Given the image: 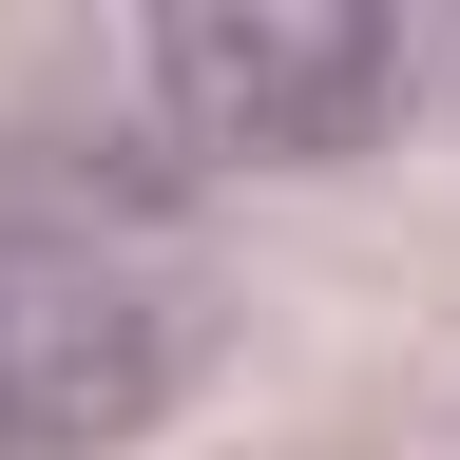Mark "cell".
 Instances as JSON below:
<instances>
[{"instance_id": "6da1fadb", "label": "cell", "mask_w": 460, "mask_h": 460, "mask_svg": "<svg viewBox=\"0 0 460 460\" xmlns=\"http://www.w3.org/2000/svg\"><path fill=\"white\" fill-rule=\"evenodd\" d=\"M211 365L192 230L115 172H0V460H115Z\"/></svg>"}, {"instance_id": "7a4b0ae2", "label": "cell", "mask_w": 460, "mask_h": 460, "mask_svg": "<svg viewBox=\"0 0 460 460\" xmlns=\"http://www.w3.org/2000/svg\"><path fill=\"white\" fill-rule=\"evenodd\" d=\"M135 77L172 154L307 172V154L460 115V0H211V20H135Z\"/></svg>"}]
</instances>
